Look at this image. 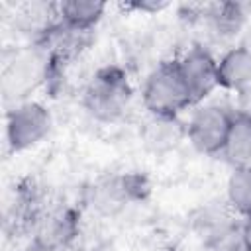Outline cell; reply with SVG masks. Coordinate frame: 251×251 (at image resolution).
I'll return each mask as SVG.
<instances>
[{"label":"cell","instance_id":"1","mask_svg":"<svg viewBox=\"0 0 251 251\" xmlns=\"http://www.w3.org/2000/svg\"><path fill=\"white\" fill-rule=\"evenodd\" d=\"M141 98L145 108L163 120H171L184 108L192 106L190 92L176 61L161 63L149 73L141 90Z\"/></svg>","mask_w":251,"mask_h":251},{"label":"cell","instance_id":"2","mask_svg":"<svg viewBox=\"0 0 251 251\" xmlns=\"http://www.w3.org/2000/svg\"><path fill=\"white\" fill-rule=\"evenodd\" d=\"M131 88L127 78L118 69L100 71L84 92L86 110L98 120H116L127 106Z\"/></svg>","mask_w":251,"mask_h":251},{"label":"cell","instance_id":"3","mask_svg":"<svg viewBox=\"0 0 251 251\" xmlns=\"http://www.w3.org/2000/svg\"><path fill=\"white\" fill-rule=\"evenodd\" d=\"M51 129V114L39 102H18L6 114V137L12 151L37 145Z\"/></svg>","mask_w":251,"mask_h":251},{"label":"cell","instance_id":"4","mask_svg":"<svg viewBox=\"0 0 251 251\" xmlns=\"http://www.w3.org/2000/svg\"><path fill=\"white\" fill-rule=\"evenodd\" d=\"M233 120V112L220 104H206L198 108L188 120L186 135L190 143L206 155L222 153L229 126Z\"/></svg>","mask_w":251,"mask_h":251},{"label":"cell","instance_id":"5","mask_svg":"<svg viewBox=\"0 0 251 251\" xmlns=\"http://www.w3.org/2000/svg\"><path fill=\"white\" fill-rule=\"evenodd\" d=\"M176 63L190 92L192 104L202 102L218 86V61L204 47H192Z\"/></svg>","mask_w":251,"mask_h":251},{"label":"cell","instance_id":"6","mask_svg":"<svg viewBox=\"0 0 251 251\" xmlns=\"http://www.w3.org/2000/svg\"><path fill=\"white\" fill-rule=\"evenodd\" d=\"M43 75V61L35 53H20L14 57L10 65L4 69L2 88L6 98L20 100L29 90H33L35 82L41 80Z\"/></svg>","mask_w":251,"mask_h":251},{"label":"cell","instance_id":"7","mask_svg":"<svg viewBox=\"0 0 251 251\" xmlns=\"http://www.w3.org/2000/svg\"><path fill=\"white\" fill-rule=\"evenodd\" d=\"M31 231L35 241L51 251L73 237V216L67 210H45L33 216Z\"/></svg>","mask_w":251,"mask_h":251},{"label":"cell","instance_id":"8","mask_svg":"<svg viewBox=\"0 0 251 251\" xmlns=\"http://www.w3.org/2000/svg\"><path fill=\"white\" fill-rule=\"evenodd\" d=\"M222 155L229 165L245 167L251 165V114L249 112H235Z\"/></svg>","mask_w":251,"mask_h":251},{"label":"cell","instance_id":"9","mask_svg":"<svg viewBox=\"0 0 251 251\" xmlns=\"http://www.w3.org/2000/svg\"><path fill=\"white\" fill-rule=\"evenodd\" d=\"M251 82V51L233 47L218 59V86L241 90Z\"/></svg>","mask_w":251,"mask_h":251},{"label":"cell","instance_id":"10","mask_svg":"<svg viewBox=\"0 0 251 251\" xmlns=\"http://www.w3.org/2000/svg\"><path fill=\"white\" fill-rule=\"evenodd\" d=\"M55 6L61 24L76 31H88L102 18L106 10L104 2H94V0H71V2H59Z\"/></svg>","mask_w":251,"mask_h":251},{"label":"cell","instance_id":"11","mask_svg":"<svg viewBox=\"0 0 251 251\" xmlns=\"http://www.w3.org/2000/svg\"><path fill=\"white\" fill-rule=\"evenodd\" d=\"M227 202L241 216L251 214V165L235 167L227 178Z\"/></svg>","mask_w":251,"mask_h":251},{"label":"cell","instance_id":"12","mask_svg":"<svg viewBox=\"0 0 251 251\" xmlns=\"http://www.w3.org/2000/svg\"><path fill=\"white\" fill-rule=\"evenodd\" d=\"M208 16L214 22L218 33H233L243 22V12L239 4H214Z\"/></svg>","mask_w":251,"mask_h":251},{"label":"cell","instance_id":"13","mask_svg":"<svg viewBox=\"0 0 251 251\" xmlns=\"http://www.w3.org/2000/svg\"><path fill=\"white\" fill-rule=\"evenodd\" d=\"M239 241H241L243 251H251V214L243 216V222L239 227Z\"/></svg>","mask_w":251,"mask_h":251},{"label":"cell","instance_id":"14","mask_svg":"<svg viewBox=\"0 0 251 251\" xmlns=\"http://www.w3.org/2000/svg\"><path fill=\"white\" fill-rule=\"evenodd\" d=\"M129 8L133 10H139V12H159L163 8H167V2H155V0H143V2H133V4H127Z\"/></svg>","mask_w":251,"mask_h":251}]
</instances>
